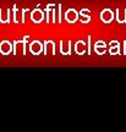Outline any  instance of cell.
<instances>
[{
	"label": "cell",
	"instance_id": "cell-5",
	"mask_svg": "<svg viewBox=\"0 0 126 132\" xmlns=\"http://www.w3.org/2000/svg\"><path fill=\"white\" fill-rule=\"evenodd\" d=\"M14 49V45L9 42V40H3L0 43V53L3 55H7L11 53V50Z\"/></svg>",
	"mask_w": 126,
	"mask_h": 132
},
{
	"label": "cell",
	"instance_id": "cell-2",
	"mask_svg": "<svg viewBox=\"0 0 126 132\" xmlns=\"http://www.w3.org/2000/svg\"><path fill=\"white\" fill-rule=\"evenodd\" d=\"M28 36H25V38L22 40H15L14 43V54H17L19 52H22L23 54H26V44H27Z\"/></svg>",
	"mask_w": 126,
	"mask_h": 132
},
{
	"label": "cell",
	"instance_id": "cell-11",
	"mask_svg": "<svg viewBox=\"0 0 126 132\" xmlns=\"http://www.w3.org/2000/svg\"><path fill=\"white\" fill-rule=\"evenodd\" d=\"M50 7H53V4H48L45 7V14H47V22L50 23Z\"/></svg>",
	"mask_w": 126,
	"mask_h": 132
},
{
	"label": "cell",
	"instance_id": "cell-4",
	"mask_svg": "<svg viewBox=\"0 0 126 132\" xmlns=\"http://www.w3.org/2000/svg\"><path fill=\"white\" fill-rule=\"evenodd\" d=\"M65 19L69 23H75V21L78 19V14L75 9H69L65 12Z\"/></svg>",
	"mask_w": 126,
	"mask_h": 132
},
{
	"label": "cell",
	"instance_id": "cell-8",
	"mask_svg": "<svg viewBox=\"0 0 126 132\" xmlns=\"http://www.w3.org/2000/svg\"><path fill=\"white\" fill-rule=\"evenodd\" d=\"M48 52H51V54H55V43L53 40H45L44 42V54H47Z\"/></svg>",
	"mask_w": 126,
	"mask_h": 132
},
{
	"label": "cell",
	"instance_id": "cell-1",
	"mask_svg": "<svg viewBox=\"0 0 126 132\" xmlns=\"http://www.w3.org/2000/svg\"><path fill=\"white\" fill-rule=\"evenodd\" d=\"M44 14H45V11H43L39 7H36V9H33L31 11V20L34 23H41L44 20Z\"/></svg>",
	"mask_w": 126,
	"mask_h": 132
},
{
	"label": "cell",
	"instance_id": "cell-3",
	"mask_svg": "<svg viewBox=\"0 0 126 132\" xmlns=\"http://www.w3.org/2000/svg\"><path fill=\"white\" fill-rule=\"evenodd\" d=\"M43 50H44V47H43V44L39 40H33L29 44V52L32 53L33 55H39Z\"/></svg>",
	"mask_w": 126,
	"mask_h": 132
},
{
	"label": "cell",
	"instance_id": "cell-10",
	"mask_svg": "<svg viewBox=\"0 0 126 132\" xmlns=\"http://www.w3.org/2000/svg\"><path fill=\"white\" fill-rule=\"evenodd\" d=\"M102 19L104 21H110L112 20V11L110 10H104L102 14Z\"/></svg>",
	"mask_w": 126,
	"mask_h": 132
},
{
	"label": "cell",
	"instance_id": "cell-14",
	"mask_svg": "<svg viewBox=\"0 0 126 132\" xmlns=\"http://www.w3.org/2000/svg\"><path fill=\"white\" fill-rule=\"evenodd\" d=\"M58 21L61 22V4L58 5Z\"/></svg>",
	"mask_w": 126,
	"mask_h": 132
},
{
	"label": "cell",
	"instance_id": "cell-6",
	"mask_svg": "<svg viewBox=\"0 0 126 132\" xmlns=\"http://www.w3.org/2000/svg\"><path fill=\"white\" fill-rule=\"evenodd\" d=\"M60 52L64 55H69L71 53V42H62V40H60Z\"/></svg>",
	"mask_w": 126,
	"mask_h": 132
},
{
	"label": "cell",
	"instance_id": "cell-7",
	"mask_svg": "<svg viewBox=\"0 0 126 132\" xmlns=\"http://www.w3.org/2000/svg\"><path fill=\"white\" fill-rule=\"evenodd\" d=\"M10 12H11L10 9H6L5 11L0 9V22L1 23H9L10 22Z\"/></svg>",
	"mask_w": 126,
	"mask_h": 132
},
{
	"label": "cell",
	"instance_id": "cell-9",
	"mask_svg": "<svg viewBox=\"0 0 126 132\" xmlns=\"http://www.w3.org/2000/svg\"><path fill=\"white\" fill-rule=\"evenodd\" d=\"M84 43L83 42H77V44H76V53L77 54H83L84 53Z\"/></svg>",
	"mask_w": 126,
	"mask_h": 132
},
{
	"label": "cell",
	"instance_id": "cell-12",
	"mask_svg": "<svg viewBox=\"0 0 126 132\" xmlns=\"http://www.w3.org/2000/svg\"><path fill=\"white\" fill-rule=\"evenodd\" d=\"M55 5H53V7H51V14H53V17H51V23H56V16H58V11L55 9Z\"/></svg>",
	"mask_w": 126,
	"mask_h": 132
},
{
	"label": "cell",
	"instance_id": "cell-15",
	"mask_svg": "<svg viewBox=\"0 0 126 132\" xmlns=\"http://www.w3.org/2000/svg\"><path fill=\"white\" fill-rule=\"evenodd\" d=\"M27 11H28V9H22L21 10V15H22V20H21V22H22V23L25 22V14H26Z\"/></svg>",
	"mask_w": 126,
	"mask_h": 132
},
{
	"label": "cell",
	"instance_id": "cell-13",
	"mask_svg": "<svg viewBox=\"0 0 126 132\" xmlns=\"http://www.w3.org/2000/svg\"><path fill=\"white\" fill-rule=\"evenodd\" d=\"M12 12H14V23H17V17H16V12H17V5H14L12 7Z\"/></svg>",
	"mask_w": 126,
	"mask_h": 132
}]
</instances>
